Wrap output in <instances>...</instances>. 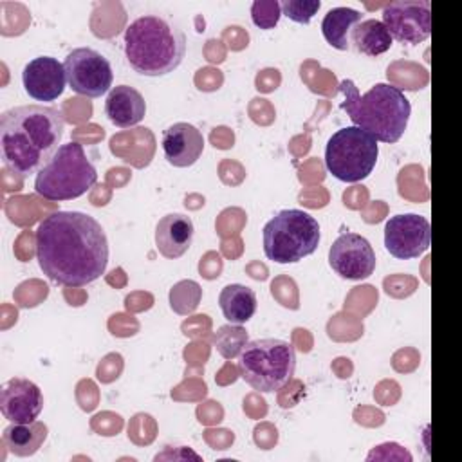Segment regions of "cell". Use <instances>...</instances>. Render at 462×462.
Wrapping results in <instances>:
<instances>
[{
    "mask_svg": "<svg viewBox=\"0 0 462 462\" xmlns=\"http://www.w3.org/2000/svg\"><path fill=\"white\" fill-rule=\"evenodd\" d=\"M282 14L296 23H309L321 7L319 0H283L280 4Z\"/></svg>",
    "mask_w": 462,
    "mask_h": 462,
    "instance_id": "25",
    "label": "cell"
},
{
    "mask_svg": "<svg viewBox=\"0 0 462 462\" xmlns=\"http://www.w3.org/2000/svg\"><path fill=\"white\" fill-rule=\"evenodd\" d=\"M65 74L69 87L81 96L99 97L112 87L114 72L110 61L90 47L72 49L65 61Z\"/></svg>",
    "mask_w": 462,
    "mask_h": 462,
    "instance_id": "9",
    "label": "cell"
},
{
    "mask_svg": "<svg viewBox=\"0 0 462 462\" xmlns=\"http://www.w3.org/2000/svg\"><path fill=\"white\" fill-rule=\"evenodd\" d=\"M318 220L303 209H282L263 226V253L276 263H296L318 249Z\"/></svg>",
    "mask_w": 462,
    "mask_h": 462,
    "instance_id": "7",
    "label": "cell"
},
{
    "mask_svg": "<svg viewBox=\"0 0 462 462\" xmlns=\"http://www.w3.org/2000/svg\"><path fill=\"white\" fill-rule=\"evenodd\" d=\"M34 244L40 269L56 283L83 287L106 271L108 238L92 215L56 211L40 222Z\"/></svg>",
    "mask_w": 462,
    "mask_h": 462,
    "instance_id": "1",
    "label": "cell"
},
{
    "mask_svg": "<svg viewBox=\"0 0 462 462\" xmlns=\"http://www.w3.org/2000/svg\"><path fill=\"white\" fill-rule=\"evenodd\" d=\"M339 92L345 96L341 108L348 114L354 126L388 144L402 137L411 105L401 88L390 83H375L365 94H359L352 79H343Z\"/></svg>",
    "mask_w": 462,
    "mask_h": 462,
    "instance_id": "3",
    "label": "cell"
},
{
    "mask_svg": "<svg viewBox=\"0 0 462 462\" xmlns=\"http://www.w3.org/2000/svg\"><path fill=\"white\" fill-rule=\"evenodd\" d=\"M282 16V7L278 0H256L251 5L253 23L260 29H273Z\"/></svg>",
    "mask_w": 462,
    "mask_h": 462,
    "instance_id": "24",
    "label": "cell"
},
{
    "mask_svg": "<svg viewBox=\"0 0 462 462\" xmlns=\"http://www.w3.org/2000/svg\"><path fill=\"white\" fill-rule=\"evenodd\" d=\"M65 119L56 106L20 105L0 116L4 166L25 179L38 173L61 146Z\"/></svg>",
    "mask_w": 462,
    "mask_h": 462,
    "instance_id": "2",
    "label": "cell"
},
{
    "mask_svg": "<svg viewBox=\"0 0 462 462\" xmlns=\"http://www.w3.org/2000/svg\"><path fill=\"white\" fill-rule=\"evenodd\" d=\"M379 155L377 141L359 126L339 128L327 141L325 168L337 180L359 182L375 168Z\"/></svg>",
    "mask_w": 462,
    "mask_h": 462,
    "instance_id": "8",
    "label": "cell"
},
{
    "mask_svg": "<svg viewBox=\"0 0 462 462\" xmlns=\"http://www.w3.org/2000/svg\"><path fill=\"white\" fill-rule=\"evenodd\" d=\"M97 180L94 162L79 143L61 144L36 173L34 191L47 200H72L85 195Z\"/></svg>",
    "mask_w": 462,
    "mask_h": 462,
    "instance_id": "5",
    "label": "cell"
},
{
    "mask_svg": "<svg viewBox=\"0 0 462 462\" xmlns=\"http://www.w3.org/2000/svg\"><path fill=\"white\" fill-rule=\"evenodd\" d=\"M384 27L401 43H422L431 32V4L428 0H399L383 9Z\"/></svg>",
    "mask_w": 462,
    "mask_h": 462,
    "instance_id": "11",
    "label": "cell"
},
{
    "mask_svg": "<svg viewBox=\"0 0 462 462\" xmlns=\"http://www.w3.org/2000/svg\"><path fill=\"white\" fill-rule=\"evenodd\" d=\"M125 56L141 76L173 72L186 56V36L170 20L157 14L135 18L125 31Z\"/></svg>",
    "mask_w": 462,
    "mask_h": 462,
    "instance_id": "4",
    "label": "cell"
},
{
    "mask_svg": "<svg viewBox=\"0 0 462 462\" xmlns=\"http://www.w3.org/2000/svg\"><path fill=\"white\" fill-rule=\"evenodd\" d=\"M105 114L112 125L130 128L143 121L146 114V101L137 88L130 85H117L112 87L106 96Z\"/></svg>",
    "mask_w": 462,
    "mask_h": 462,
    "instance_id": "17",
    "label": "cell"
},
{
    "mask_svg": "<svg viewBox=\"0 0 462 462\" xmlns=\"http://www.w3.org/2000/svg\"><path fill=\"white\" fill-rule=\"evenodd\" d=\"M47 426L40 420L29 424H9L4 430L2 442L9 453L14 457H31L34 455L47 439Z\"/></svg>",
    "mask_w": 462,
    "mask_h": 462,
    "instance_id": "20",
    "label": "cell"
},
{
    "mask_svg": "<svg viewBox=\"0 0 462 462\" xmlns=\"http://www.w3.org/2000/svg\"><path fill=\"white\" fill-rule=\"evenodd\" d=\"M236 368L251 388L271 393L289 384L294 377L296 350L285 339H253L238 354Z\"/></svg>",
    "mask_w": 462,
    "mask_h": 462,
    "instance_id": "6",
    "label": "cell"
},
{
    "mask_svg": "<svg viewBox=\"0 0 462 462\" xmlns=\"http://www.w3.org/2000/svg\"><path fill=\"white\" fill-rule=\"evenodd\" d=\"M215 348L217 352L224 357V359H233L238 357V354L242 352L244 345L249 341L247 339V332L245 328H242L240 325H224L217 330L215 334Z\"/></svg>",
    "mask_w": 462,
    "mask_h": 462,
    "instance_id": "23",
    "label": "cell"
},
{
    "mask_svg": "<svg viewBox=\"0 0 462 462\" xmlns=\"http://www.w3.org/2000/svg\"><path fill=\"white\" fill-rule=\"evenodd\" d=\"M218 305L224 318L233 325H244L256 312V294L242 283H229L218 294Z\"/></svg>",
    "mask_w": 462,
    "mask_h": 462,
    "instance_id": "18",
    "label": "cell"
},
{
    "mask_svg": "<svg viewBox=\"0 0 462 462\" xmlns=\"http://www.w3.org/2000/svg\"><path fill=\"white\" fill-rule=\"evenodd\" d=\"M22 83L34 101H54L65 90V67L52 56H38L23 67Z\"/></svg>",
    "mask_w": 462,
    "mask_h": 462,
    "instance_id": "14",
    "label": "cell"
},
{
    "mask_svg": "<svg viewBox=\"0 0 462 462\" xmlns=\"http://www.w3.org/2000/svg\"><path fill=\"white\" fill-rule=\"evenodd\" d=\"M0 410L9 422H34L43 410L42 390L29 379L13 377L2 384Z\"/></svg>",
    "mask_w": 462,
    "mask_h": 462,
    "instance_id": "13",
    "label": "cell"
},
{
    "mask_svg": "<svg viewBox=\"0 0 462 462\" xmlns=\"http://www.w3.org/2000/svg\"><path fill=\"white\" fill-rule=\"evenodd\" d=\"M363 22V14L352 7H334L327 11L321 20V32L328 45L337 51H348L352 47L350 36L354 27Z\"/></svg>",
    "mask_w": 462,
    "mask_h": 462,
    "instance_id": "19",
    "label": "cell"
},
{
    "mask_svg": "<svg viewBox=\"0 0 462 462\" xmlns=\"http://www.w3.org/2000/svg\"><path fill=\"white\" fill-rule=\"evenodd\" d=\"M393 38L390 36L388 29L381 20H363L359 22L350 36V43L356 51H359L365 56H379L386 52L392 47Z\"/></svg>",
    "mask_w": 462,
    "mask_h": 462,
    "instance_id": "21",
    "label": "cell"
},
{
    "mask_svg": "<svg viewBox=\"0 0 462 462\" xmlns=\"http://www.w3.org/2000/svg\"><path fill=\"white\" fill-rule=\"evenodd\" d=\"M204 150L200 130L189 123H173L162 132V152L175 168H188L199 161Z\"/></svg>",
    "mask_w": 462,
    "mask_h": 462,
    "instance_id": "15",
    "label": "cell"
},
{
    "mask_svg": "<svg viewBox=\"0 0 462 462\" xmlns=\"http://www.w3.org/2000/svg\"><path fill=\"white\" fill-rule=\"evenodd\" d=\"M431 227L426 217L417 213H402L390 217L384 224V247L399 258H419L430 249Z\"/></svg>",
    "mask_w": 462,
    "mask_h": 462,
    "instance_id": "10",
    "label": "cell"
},
{
    "mask_svg": "<svg viewBox=\"0 0 462 462\" xmlns=\"http://www.w3.org/2000/svg\"><path fill=\"white\" fill-rule=\"evenodd\" d=\"M202 300V289L195 280H180L170 289V307L180 316L195 312Z\"/></svg>",
    "mask_w": 462,
    "mask_h": 462,
    "instance_id": "22",
    "label": "cell"
},
{
    "mask_svg": "<svg viewBox=\"0 0 462 462\" xmlns=\"http://www.w3.org/2000/svg\"><path fill=\"white\" fill-rule=\"evenodd\" d=\"M193 220L182 213H168L155 226L157 251L170 260L180 258L193 242Z\"/></svg>",
    "mask_w": 462,
    "mask_h": 462,
    "instance_id": "16",
    "label": "cell"
},
{
    "mask_svg": "<svg viewBox=\"0 0 462 462\" xmlns=\"http://www.w3.org/2000/svg\"><path fill=\"white\" fill-rule=\"evenodd\" d=\"M328 263L345 280H365L375 271V253L370 242L357 233L339 235L328 251Z\"/></svg>",
    "mask_w": 462,
    "mask_h": 462,
    "instance_id": "12",
    "label": "cell"
}]
</instances>
